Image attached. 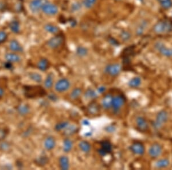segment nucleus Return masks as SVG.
<instances>
[{
    "label": "nucleus",
    "instance_id": "obj_1",
    "mask_svg": "<svg viewBox=\"0 0 172 170\" xmlns=\"http://www.w3.org/2000/svg\"><path fill=\"white\" fill-rule=\"evenodd\" d=\"M45 91L40 86H27L24 87L25 95L29 98L41 97L45 95Z\"/></svg>",
    "mask_w": 172,
    "mask_h": 170
},
{
    "label": "nucleus",
    "instance_id": "obj_2",
    "mask_svg": "<svg viewBox=\"0 0 172 170\" xmlns=\"http://www.w3.org/2000/svg\"><path fill=\"white\" fill-rule=\"evenodd\" d=\"M153 31L157 34L167 33L172 31V23L168 20H162L158 22L153 27Z\"/></svg>",
    "mask_w": 172,
    "mask_h": 170
},
{
    "label": "nucleus",
    "instance_id": "obj_3",
    "mask_svg": "<svg viewBox=\"0 0 172 170\" xmlns=\"http://www.w3.org/2000/svg\"><path fill=\"white\" fill-rule=\"evenodd\" d=\"M71 87V83L69 79L67 78H61L55 84L54 88L56 92L61 93L69 90Z\"/></svg>",
    "mask_w": 172,
    "mask_h": 170
},
{
    "label": "nucleus",
    "instance_id": "obj_4",
    "mask_svg": "<svg viewBox=\"0 0 172 170\" xmlns=\"http://www.w3.org/2000/svg\"><path fill=\"white\" fill-rule=\"evenodd\" d=\"M126 103L125 97L122 95H117L113 96V103L111 109L113 113L117 114L119 112Z\"/></svg>",
    "mask_w": 172,
    "mask_h": 170
},
{
    "label": "nucleus",
    "instance_id": "obj_5",
    "mask_svg": "<svg viewBox=\"0 0 172 170\" xmlns=\"http://www.w3.org/2000/svg\"><path fill=\"white\" fill-rule=\"evenodd\" d=\"M122 70L121 65L117 63L108 64L104 68V73L111 77L117 76Z\"/></svg>",
    "mask_w": 172,
    "mask_h": 170
},
{
    "label": "nucleus",
    "instance_id": "obj_6",
    "mask_svg": "<svg viewBox=\"0 0 172 170\" xmlns=\"http://www.w3.org/2000/svg\"><path fill=\"white\" fill-rule=\"evenodd\" d=\"M167 119H168V114L167 112L164 110L160 112L156 117V121L153 124L154 129H158L161 128L164 125V124L167 122Z\"/></svg>",
    "mask_w": 172,
    "mask_h": 170
},
{
    "label": "nucleus",
    "instance_id": "obj_7",
    "mask_svg": "<svg viewBox=\"0 0 172 170\" xmlns=\"http://www.w3.org/2000/svg\"><path fill=\"white\" fill-rule=\"evenodd\" d=\"M64 41V38L63 35L59 34L50 38L47 41V45L49 48L52 49H55L59 48L63 45Z\"/></svg>",
    "mask_w": 172,
    "mask_h": 170
},
{
    "label": "nucleus",
    "instance_id": "obj_8",
    "mask_svg": "<svg viewBox=\"0 0 172 170\" xmlns=\"http://www.w3.org/2000/svg\"><path fill=\"white\" fill-rule=\"evenodd\" d=\"M41 11L45 15L52 16L56 15L58 13L59 9L58 6L55 4L51 2H49L48 1L43 6Z\"/></svg>",
    "mask_w": 172,
    "mask_h": 170
},
{
    "label": "nucleus",
    "instance_id": "obj_9",
    "mask_svg": "<svg viewBox=\"0 0 172 170\" xmlns=\"http://www.w3.org/2000/svg\"><path fill=\"white\" fill-rule=\"evenodd\" d=\"M47 2V0H32L29 3V9L33 13H37L41 11L43 6Z\"/></svg>",
    "mask_w": 172,
    "mask_h": 170
},
{
    "label": "nucleus",
    "instance_id": "obj_10",
    "mask_svg": "<svg viewBox=\"0 0 172 170\" xmlns=\"http://www.w3.org/2000/svg\"><path fill=\"white\" fill-rule=\"evenodd\" d=\"M162 148L158 143L153 144L149 149L148 153L151 158L156 159L159 157L162 154Z\"/></svg>",
    "mask_w": 172,
    "mask_h": 170
},
{
    "label": "nucleus",
    "instance_id": "obj_11",
    "mask_svg": "<svg viewBox=\"0 0 172 170\" xmlns=\"http://www.w3.org/2000/svg\"><path fill=\"white\" fill-rule=\"evenodd\" d=\"M137 129L141 132H146L149 129V124L144 117L138 116L135 120Z\"/></svg>",
    "mask_w": 172,
    "mask_h": 170
},
{
    "label": "nucleus",
    "instance_id": "obj_12",
    "mask_svg": "<svg viewBox=\"0 0 172 170\" xmlns=\"http://www.w3.org/2000/svg\"><path fill=\"white\" fill-rule=\"evenodd\" d=\"M155 48L163 56L169 57H172V48H167L164 44L160 42L157 43L155 45Z\"/></svg>",
    "mask_w": 172,
    "mask_h": 170
},
{
    "label": "nucleus",
    "instance_id": "obj_13",
    "mask_svg": "<svg viewBox=\"0 0 172 170\" xmlns=\"http://www.w3.org/2000/svg\"><path fill=\"white\" fill-rule=\"evenodd\" d=\"M112 151V145L108 141L101 142V148L98 150L99 154L102 156L110 153Z\"/></svg>",
    "mask_w": 172,
    "mask_h": 170
},
{
    "label": "nucleus",
    "instance_id": "obj_14",
    "mask_svg": "<svg viewBox=\"0 0 172 170\" xmlns=\"http://www.w3.org/2000/svg\"><path fill=\"white\" fill-rule=\"evenodd\" d=\"M113 96L111 93H107L103 97L101 106L103 109L108 110L111 109L113 103Z\"/></svg>",
    "mask_w": 172,
    "mask_h": 170
},
{
    "label": "nucleus",
    "instance_id": "obj_15",
    "mask_svg": "<svg viewBox=\"0 0 172 170\" xmlns=\"http://www.w3.org/2000/svg\"><path fill=\"white\" fill-rule=\"evenodd\" d=\"M131 152L135 155H142L145 153V147L140 142H134L130 147Z\"/></svg>",
    "mask_w": 172,
    "mask_h": 170
},
{
    "label": "nucleus",
    "instance_id": "obj_16",
    "mask_svg": "<svg viewBox=\"0 0 172 170\" xmlns=\"http://www.w3.org/2000/svg\"><path fill=\"white\" fill-rule=\"evenodd\" d=\"M44 148L48 151L52 150L56 146V140L52 136H49L45 139L44 143Z\"/></svg>",
    "mask_w": 172,
    "mask_h": 170
},
{
    "label": "nucleus",
    "instance_id": "obj_17",
    "mask_svg": "<svg viewBox=\"0 0 172 170\" xmlns=\"http://www.w3.org/2000/svg\"><path fill=\"white\" fill-rule=\"evenodd\" d=\"M9 49L13 52L21 53L22 52L24 49L22 45L16 40H12L9 43Z\"/></svg>",
    "mask_w": 172,
    "mask_h": 170
},
{
    "label": "nucleus",
    "instance_id": "obj_18",
    "mask_svg": "<svg viewBox=\"0 0 172 170\" xmlns=\"http://www.w3.org/2000/svg\"><path fill=\"white\" fill-rule=\"evenodd\" d=\"M5 58L8 63H18L22 61L21 57L17 54L14 53H6Z\"/></svg>",
    "mask_w": 172,
    "mask_h": 170
},
{
    "label": "nucleus",
    "instance_id": "obj_19",
    "mask_svg": "<svg viewBox=\"0 0 172 170\" xmlns=\"http://www.w3.org/2000/svg\"><path fill=\"white\" fill-rule=\"evenodd\" d=\"M59 165L61 170H67L70 168V160L66 156H61L59 158Z\"/></svg>",
    "mask_w": 172,
    "mask_h": 170
},
{
    "label": "nucleus",
    "instance_id": "obj_20",
    "mask_svg": "<svg viewBox=\"0 0 172 170\" xmlns=\"http://www.w3.org/2000/svg\"><path fill=\"white\" fill-rule=\"evenodd\" d=\"M83 93L82 89L78 87L74 88L70 92V98L71 100H76L81 97Z\"/></svg>",
    "mask_w": 172,
    "mask_h": 170
},
{
    "label": "nucleus",
    "instance_id": "obj_21",
    "mask_svg": "<svg viewBox=\"0 0 172 170\" xmlns=\"http://www.w3.org/2000/svg\"><path fill=\"white\" fill-rule=\"evenodd\" d=\"M79 147L83 153L86 154L90 153L91 149V146L90 144L86 140L81 141L79 143Z\"/></svg>",
    "mask_w": 172,
    "mask_h": 170
},
{
    "label": "nucleus",
    "instance_id": "obj_22",
    "mask_svg": "<svg viewBox=\"0 0 172 170\" xmlns=\"http://www.w3.org/2000/svg\"><path fill=\"white\" fill-rule=\"evenodd\" d=\"M54 76L52 74H49L44 80V85L46 89H51L54 85Z\"/></svg>",
    "mask_w": 172,
    "mask_h": 170
},
{
    "label": "nucleus",
    "instance_id": "obj_23",
    "mask_svg": "<svg viewBox=\"0 0 172 170\" xmlns=\"http://www.w3.org/2000/svg\"><path fill=\"white\" fill-rule=\"evenodd\" d=\"M38 68L40 69L41 71H45L48 69L49 67V62L48 60L47 59H41L39 60L38 62Z\"/></svg>",
    "mask_w": 172,
    "mask_h": 170
},
{
    "label": "nucleus",
    "instance_id": "obj_24",
    "mask_svg": "<svg viewBox=\"0 0 172 170\" xmlns=\"http://www.w3.org/2000/svg\"><path fill=\"white\" fill-rule=\"evenodd\" d=\"M73 148V142L69 138L65 139L63 141V149L65 153H68Z\"/></svg>",
    "mask_w": 172,
    "mask_h": 170
},
{
    "label": "nucleus",
    "instance_id": "obj_25",
    "mask_svg": "<svg viewBox=\"0 0 172 170\" xmlns=\"http://www.w3.org/2000/svg\"><path fill=\"white\" fill-rule=\"evenodd\" d=\"M9 28L11 31L15 34L19 33L20 32V23L17 20H13L9 24Z\"/></svg>",
    "mask_w": 172,
    "mask_h": 170
},
{
    "label": "nucleus",
    "instance_id": "obj_26",
    "mask_svg": "<svg viewBox=\"0 0 172 170\" xmlns=\"http://www.w3.org/2000/svg\"><path fill=\"white\" fill-rule=\"evenodd\" d=\"M44 29L51 34H56L59 31V27L51 24H47L44 26Z\"/></svg>",
    "mask_w": 172,
    "mask_h": 170
},
{
    "label": "nucleus",
    "instance_id": "obj_27",
    "mask_svg": "<svg viewBox=\"0 0 172 170\" xmlns=\"http://www.w3.org/2000/svg\"><path fill=\"white\" fill-rule=\"evenodd\" d=\"M29 77L31 80L37 83H40L43 81V77L41 74L38 72H31L29 74Z\"/></svg>",
    "mask_w": 172,
    "mask_h": 170
},
{
    "label": "nucleus",
    "instance_id": "obj_28",
    "mask_svg": "<svg viewBox=\"0 0 172 170\" xmlns=\"http://www.w3.org/2000/svg\"><path fill=\"white\" fill-rule=\"evenodd\" d=\"M141 79L140 77H135L129 81L128 85L131 88H138L141 84Z\"/></svg>",
    "mask_w": 172,
    "mask_h": 170
},
{
    "label": "nucleus",
    "instance_id": "obj_29",
    "mask_svg": "<svg viewBox=\"0 0 172 170\" xmlns=\"http://www.w3.org/2000/svg\"><path fill=\"white\" fill-rule=\"evenodd\" d=\"M88 49L86 47H82V46L78 47L76 51V55L80 57H85L88 54Z\"/></svg>",
    "mask_w": 172,
    "mask_h": 170
},
{
    "label": "nucleus",
    "instance_id": "obj_30",
    "mask_svg": "<svg viewBox=\"0 0 172 170\" xmlns=\"http://www.w3.org/2000/svg\"><path fill=\"white\" fill-rule=\"evenodd\" d=\"M17 110L21 115L25 116L29 113L30 107L27 104H22L18 107Z\"/></svg>",
    "mask_w": 172,
    "mask_h": 170
},
{
    "label": "nucleus",
    "instance_id": "obj_31",
    "mask_svg": "<svg viewBox=\"0 0 172 170\" xmlns=\"http://www.w3.org/2000/svg\"><path fill=\"white\" fill-rule=\"evenodd\" d=\"M84 96L86 99L92 100L95 99L97 97V92L92 89H88L84 93Z\"/></svg>",
    "mask_w": 172,
    "mask_h": 170
},
{
    "label": "nucleus",
    "instance_id": "obj_32",
    "mask_svg": "<svg viewBox=\"0 0 172 170\" xmlns=\"http://www.w3.org/2000/svg\"><path fill=\"white\" fill-rule=\"evenodd\" d=\"M70 125V123L67 121L61 122L57 124L55 126V129L57 131H64L65 129L68 127V126Z\"/></svg>",
    "mask_w": 172,
    "mask_h": 170
},
{
    "label": "nucleus",
    "instance_id": "obj_33",
    "mask_svg": "<svg viewBox=\"0 0 172 170\" xmlns=\"http://www.w3.org/2000/svg\"><path fill=\"white\" fill-rule=\"evenodd\" d=\"M78 131V127L75 125H69L64 130L65 133L67 135H72Z\"/></svg>",
    "mask_w": 172,
    "mask_h": 170
},
{
    "label": "nucleus",
    "instance_id": "obj_34",
    "mask_svg": "<svg viewBox=\"0 0 172 170\" xmlns=\"http://www.w3.org/2000/svg\"><path fill=\"white\" fill-rule=\"evenodd\" d=\"M169 165V161L167 159L158 160L156 163V166L157 168H166Z\"/></svg>",
    "mask_w": 172,
    "mask_h": 170
},
{
    "label": "nucleus",
    "instance_id": "obj_35",
    "mask_svg": "<svg viewBox=\"0 0 172 170\" xmlns=\"http://www.w3.org/2000/svg\"><path fill=\"white\" fill-rule=\"evenodd\" d=\"M162 7L164 9H169L172 6V0H158Z\"/></svg>",
    "mask_w": 172,
    "mask_h": 170
},
{
    "label": "nucleus",
    "instance_id": "obj_36",
    "mask_svg": "<svg viewBox=\"0 0 172 170\" xmlns=\"http://www.w3.org/2000/svg\"><path fill=\"white\" fill-rule=\"evenodd\" d=\"M120 37L122 41H124V42H127L131 38V34L126 31H124L121 33Z\"/></svg>",
    "mask_w": 172,
    "mask_h": 170
},
{
    "label": "nucleus",
    "instance_id": "obj_37",
    "mask_svg": "<svg viewBox=\"0 0 172 170\" xmlns=\"http://www.w3.org/2000/svg\"><path fill=\"white\" fill-rule=\"evenodd\" d=\"M9 130L7 128L0 127V141L4 140L7 136Z\"/></svg>",
    "mask_w": 172,
    "mask_h": 170
},
{
    "label": "nucleus",
    "instance_id": "obj_38",
    "mask_svg": "<svg viewBox=\"0 0 172 170\" xmlns=\"http://www.w3.org/2000/svg\"><path fill=\"white\" fill-rule=\"evenodd\" d=\"M88 110L90 112V113L96 114L97 112L99 111V108L96 103H93L91 104V106H89Z\"/></svg>",
    "mask_w": 172,
    "mask_h": 170
},
{
    "label": "nucleus",
    "instance_id": "obj_39",
    "mask_svg": "<svg viewBox=\"0 0 172 170\" xmlns=\"http://www.w3.org/2000/svg\"><path fill=\"white\" fill-rule=\"evenodd\" d=\"M97 0H84L83 5L87 8H91L96 2Z\"/></svg>",
    "mask_w": 172,
    "mask_h": 170
},
{
    "label": "nucleus",
    "instance_id": "obj_40",
    "mask_svg": "<svg viewBox=\"0 0 172 170\" xmlns=\"http://www.w3.org/2000/svg\"><path fill=\"white\" fill-rule=\"evenodd\" d=\"M48 162V159L46 157H41L36 160V163L39 165H44Z\"/></svg>",
    "mask_w": 172,
    "mask_h": 170
},
{
    "label": "nucleus",
    "instance_id": "obj_41",
    "mask_svg": "<svg viewBox=\"0 0 172 170\" xmlns=\"http://www.w3.org/2000/svg\"><path fill=\"white\" fill-rule=\"evenodd\" d=\"M8 38V34L5 31H0V44L5 43Z\"/></svg>",
    "mask_w": 172,
    "mask_h": 170
},
{
    "label": "nucleus",
    "instance_id": "obj_42",
    "mask_svg": "<svg viewBox=\"0 0 172 170\" xmlns=\"http://www.w3.org/2000/svg\"><path fill=\"white\" fill-rule=\"evenodd\" d=\"M81 4L79 2H75L74 4H72V5L71 6V11H79L80 10V9L81 8Z\"/></svg>",
    "mask_w": 172,
    "mask_h": 170
},
{
    "label": "nucleus",
    "instance_id": "obj_43",
    "mask_svg": "<svg viewBox=\"0 0 172 170\" xmlns=\"http://www.w3.org/2000/svg\"><path fill=\"white\" fill-rule=\"evenodd\" d=\"M109 41H110V43H111V44H113L114 45H117L118 44V43L117 42V41H116L114 38H110V39H109Z\"/></svg>",
    "mask_w": 172,
    "mask_h": 170
},
{
    "label": "nucleus",
    "instance_id": "obj_44",
    "mask_svg": "<svg viewBox=\"0 0 172 170\" xmlns=\"http://www.w3.org/2000/svg\"><path fill=\"white\" fill-rule=\"evenodd\" d=\"M70 22L71 25V27H75V25H76V22L75 20L71 19L70 21Z\"/></svg>",
    "mask_w": 172,
    "mask_h": 170
},
{
    "label": "nucleus",
    "instance_id": "obj_45",
    "mask_svg": "<svg viewBox=\"0 0 172 170\" xmlns=\"http://www.w3.org/2000/svg\"><path fill=\"white\" fill-rule=\"evenodd\" d=\"M107 129H108V132H113V131H114L115 128L113 126H108V128H107Z\"/></svg>",
    "mask_w": 172,
    "mask_h": 170
},
{
    "label": "nucleus",
    "instance_id": "obj_46",
    "mask_svg": "<svg viewBox=\"0 0 172 170\" xmlns=\"http://www.w3.org/2000/svg\"><path fill=\"white\" fill-rule=\"evenodd\" d=\"M4 95V90H3L2 88L0 87V98H1Z\"/></svg>",
    "mask_w": 172,
    "mask_h": 170
},
{
    "label": "nucleus",
    "instance_id": "obj_47",
    "mask_svg": "<svg viewBox=\"0 0 172 170\" xmlns=\"http://www.w3.org/2000/svg\"><path fill=\"white\" fill-rule=\"evenodd\" d=\"M104 90H105V88L104 87H100V88L99 89V91L101 93H102Z\"/></svg>",
    "mask_w": 172,
    "mask_h": 170
},
{
    "label": "nucleus",
    "instance_id": "obj_48",
    "mask_svg": "<svg viewBox=\"0 0 172 170\" xmlns=\"http://www.w3.org/2000/svg\"><path fill=\"white\" fill-rule=\"evenodd\" d=\"M115 1H120V0H115Z\"/></svg>",
    "mask_w": 172,
    "mask_h": 170
},
{
    "label": "nucleus",
    "instance_id": "obj_49",
    "mask_svg": "<svg viewBox=\"0 0 172 170\" xmlns=\"http://www.w3.org/2000/svg\"><path fill=\"white\" fill-rule=\"evenodd\" d=\"M21 1H22V0H21Z\"/></svg>",
    "mask_w": 172,
    "mask_h": 170
}]
</instances>
